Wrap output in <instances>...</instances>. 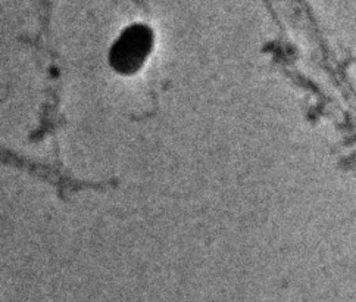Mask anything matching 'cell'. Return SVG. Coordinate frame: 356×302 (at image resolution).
Here are the masks:
<instances>
[{
  "label": "cell",
  "instance_id": "6da1fadb",
  "mask_svg": "<svg viewBox=\"0 0 356 302\" xmlns=\"http://www.w3.org/2000/svg\"><path fill=\"white\" fill-rule=\"evenodd\" d=\"M154 47V33L146 25H131L111 49L109 62L120 74H134L143 67Z\"/></svg>",
  "mask_w": 356,
  "mask_h": 302
}]
</instances>
